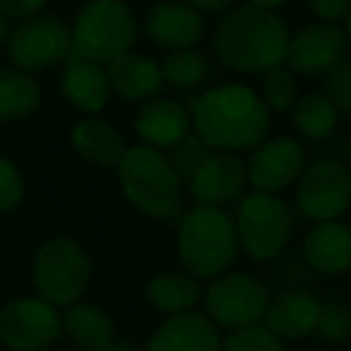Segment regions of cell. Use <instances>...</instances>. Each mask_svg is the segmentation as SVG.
<instances>
[{
	"label": "cell",
	"mask_w": 351,
	"mask_h": 351,
	"mask_svg": "<svg viewBox=\"0 0 351 351\" xmlns=\"http://www.w3.org/2000/svg\"><path fill=\"white\" fill-rule=\"evenodd\" d=\"M73 53V29L56 15L22 20L8 34V58L17 70L39 73L65 63Z\"/></svg>",
	"instance_id": "cell-9"
},
{
	"label": "cell",
	"mask_w": 351,
	"mask_h": 351,
	"mask_svg": "<svg viewBox=\"0 0 351 351\" xmlns=\"http://www.w3.org/2000/svg\"><path fill=\"white\" fill-rule=\"evenodd\" d=\"M41 87L32 73L17 68H0V121H22L41 106Z\"/></svg>",
	"instance_id": "cell-25"
},
{
	"label": "cell",
	"mask_w": 351,
	"mask_h": 351,
	"mask_svg": "<svg viewBox=\"0 0 351 351\" xmlns=\"http://www.w3.org/2000/svg\"><path fill=\"white\" fill-rule=\"evenodd\" d=\"M123 195L135 210L152 219H173L181 210V178L164 152L147 145L128 147L116 164Z\"/></svg>",
	"instance_id": "cell-4"
},
{
	"label": "cell",
	"mask_w": 351,
	"mask_h": 351,
	"mask_svg": "<svg viewBox=\"0 0 351 351\" xmlns=\"http://www.w3.org/2000/svg\"><path fill=\"white\" fill-rule=\"evenodd\" d=\"M205 34V17L183 0H161L145 17V36L161 51L195 49Z\"/></svg>",
	"instance_id": "cell-15"
},
{
	"label": "cell",
	"mask_w": 351,
	"mask_h": 351,
	"mask_svg": "<svg viewBox=\"0 0 351 351\" xmlns=\"http://www.w3.org/2000/svg\"><path fill=\"white\" fill-rule=\"evenodd\" d=\"M308 10L317 22L339 25L351 12V0H306Z\"/></svg>",
	"instance_id": "cell-34"
},
{
	"label": "cell",
	"mask_w": 351,
	"mask_h": 351,
	"mask_svg": "<svg viewBox=\"0 0 351 351\" xmlns=\"http://www.w3.org/2000/svg\"><path fill=\"white\" fill-rule=\"evenodd\" d=\"M301 253L317 274L337 277L351 272V226L341 219L315 221L303 236Z\"/></svg>",
	"instance_id": "cell-18"
},
{
	"label": "cell",
	"mask_w": 351,
	"mask_h": 351,
	"mask_svg": "<svg viewBox=\"0 0 351 351\" xmlns=\"http://www.w3.org/2000/svg\"><path fill=\"white\" fill-rule=\"evenodd\" d=\"M164 154H166V159H169V164L173 166L176 176L181 178V183H188V178L195 173L197 166L212 154V149L205 145V140H202L195 130H191L178 145L171 147Z\"/></svg>",
	"instance_id": "cell-30"
},
{
	"label": "cell",
	"mask_w": 351,
	"mask_h": 351,
	"mask_svg": "<svg viewBox=\"0 0 351 351\" xmlns=\"http://www.w3.org/2000/svg\"><path fill=\"white\" fill-rule=\"evenodd\" d=\"M313 335L322 344H341L351 337V308L341 301H325L320 303L317 322Z\"/></svg>",
	"instance_id": "cell-29"
},
{
	"label": "cell",
	"mask_w": 351,
	"mask_h": 351,
	"mask_svg": "<svg viewBox=\"0 0 351 351\" xmlns=\"http://www.w3.org/2000/svg\"><path fill=\"white\" fill-rule=\"evenodd\" d=\"M296 207L311 221L341 219L351 207V169L332 156L306 164L296 183Z\"/></svg>",
	"instance_id": "cell-10"
},
{
	"label": "cell",
	"mask_w": 351,
	"mask_h": 351,
	"mask_svg": "<svg viewBox=\"0 0 351 351\" xmlns=\"http://www.w3.org/2000/svg\"><path fill=\"white\" fill-rule=\"evenodd\" d=\"M106 75L113 94L130 104H145L154 97H161V89H164L159 60L137 51H128L113 58L106 65Z\"/></svg>",
	"instance_id": "cell-20"
},
{
	"label": "cell",
	"mask_w": 351,
	"mask_h": 351,
	"mask_svg": "<svg viewBox=\"0 0 351 351\" xmlns=\"http://www.w3.org/2000/svg\"><path fill=\"white\" fill-rule=\"evenodd\" d=\"M341 29H344L346 39H349V44H351V12H349V15H346V20H344V27H341Z\"/></svg>",
	"instance_id": "cell-40"
},
{
	"label": "cell",
	"mask_w": 351,
	"mask_h": 351,
	"mask_svg": "<svg viewBox=\"0 0 351 351\" xmlns=\"http://www.w3.org/2000/svg\"><path fill=\"white\" fill-rule=\"evenodd\" d=\"M306 169V149L296 137L279 135L267 137L263 145L250 152L245 161V173L253 191L258 193H279L296 186Z\"/></svg>",
	"instance_id": "cell-13"
},
{
	"label": "cell",
	"mask_w": 351,
	"mask_h": 351,
	"mask_svg": "<svg viewBox=\"0 0 351 351\" xmlns=\"http://www.w3.org/2000/svg\"><path fill=\"white\" fill-rule=\"evenodd\" d=\"M221 351H289L287 341H282L265 322L231 330L221 344Z\"/></svg>",
	"instance_id": "cell-31"
},
{
	"label": "cell",
	"mask_w": 351,
	"mask_h": 351,
	"mask_svg": "<svg viewBox=\"0 0 351 351\" xmlns=\"http://www.w3.org/2000/svg\"><path fill=\"white\" fill-rule=\"evenodd\" d=\"M70 29L73 53L108 65L113 58L132 51L140 22L125 0H87Z\"/></svg>",
	"instance_id": "cell-5"
},
{
	"label": "cell",
	"mask_w": 351,
	"mask_h": 351,
	"mask_svg": "<svg viewBox=\"0 0 351 351\" xmlns=\"http://www.w3.org/2000/svg\"><path fill=\"white\" fill-rule=\"evenodd\" d=\"M269 298L267 287L258 277L234 269L210 279L202 293L205 315L221 330H239L263 322Z\"/></svg>",
	"instance_id": "cell-8"
},
{
	"label": "cell",
	"mask_w": 351,
	"mask_h": 351,
	"mask_svg": "<svg viewBox=\"0 0 351 351\" xmlns=\"http://www.w3.org/2000/svg\"><path fill=\"white\" fill-rule=\"evenodd\" d=\"M291 32L277 10L236 5L217 22L212 46L221 65L241 75H265L287 60Z\"/></svg>",
	"instance_id": "cell-2"
},
{
	"label": "cell",
	"mask_w": 351,
	"mask_h": 351,
	"mask_svg": "<svg viewBox=\"0 0 351 351\" xmlns=\"http://www.w3.org/2000/svg\"><path fill=\"white\" fill-rule=\"evenodd\" d=\"M183 3H188L200 12H226L229 8H234L236 0H183Z\"/></svg>",
	"instance_id": "cell-36"
},
{
	"label": "cell",
	"mask_w": 351,
	"mask_h": 351,
	"mask_svg": "<svg viewBox=\"0 0 351 351\" xmlns=\"http://www.w3.org/2000/svg\"><path fill=\"white\" fill-rule=\"evenodd\" d=\"M205 289L200 287V279L193 277L186 269H164L149 277L145 287V296L149 306L159 315H178V313L195 311L202 301Z\"/></svg>",
	"instance_id": "cell-23"
},
{
	"label": "cell",
	"mask_w": 351,
	"mask_h": 351,
	"mask_svg": "<svg viewBox=\"0 0 351 351\" xmlns=\"http://www.w3.org/2000/svg\"><path fill=\"white\" fill-rule=\"evenodd\" d=\"M219 327L205 313L188 311L169 315L147 341L145 351H221Z\"/></svg>",
	"instance_id": "cell-17"
},
{
	"label": "cell",
	"mask_w": 351,
	"mask_h": 351,
	"mask_svg": "<svg viewBox=\"0 0 351 351\" xmlns=\"http://www.w3.org/2000/svg\"><path fill=\"white\" fill-rule=\"evenodd\" d=\"M248 5H255V8H263V10H279L289 3V0H243Z\"/></svg>",
	"instance_id": "cell-37"
},
{
	"label": "cell",
	"mask_w": 351,
	"mask_h": 351,
	"mask_svg": "<svg viewBox=\"0 0 351 351\" xmlns=\"http://www.w3.org/2000/svg\"><path fill=\"white\" fill-rule=\"evenodd\" d=\"M349 49L351 44L339 25L311 22L291 34L284 63L301 77H325L349 60Z\"/></svg>",
	"instance_id": "cell-12"
},
{
	"label": "cell",
	"mask_w": 351,
	"mask_h": 351,
	"mask_svg": "<svg viewBox=\"0 0 351 351\" xmlns=\"http://www.w3.org/2000/svg\"><path fill=\"white\" fill-rule=\"evenodd\" d=\"M32 282L46 303L68 308L84 296L92 282V260L84 245L70 236L51 239L36 250Z\"/></svg>",
	"instance_id": "cell-6"
},
{
	"label": "cell",
	"mask_w": 351,
	"mask_h": 351,
	"mask_svg": "<svg viewBox=\"0 0 351 351\" xmlns=\"http://www.w3.org/2000/svg\"><path fill=\"white\" fill-rule=\"evenodd\" d=\"M97 351H140L132 341H118V339H111L108 344H104L101 349Z\"/></svg>",
	"instance_id": "cell-38"
},
{
	"label": "cell",
	"mask_w": 351,
	"mask_h": 351,
	"mask_svg": "<svg viewBox=\"0 0 351 351\" xmlns=\"http://www.w3.org/2000/svg\"><path fill=\"white\" fill-rule=\"evenodd\" d=\"M63 335L60 313L39 296H25L0 308V341L10 351H46Z\"/></svg>",
	"instance_id": "cell-11"
},
{
	"label": "cell",
	"mask_w": 351,
	"mask_h": 351,
	"mask_svg": "<svg viewBox=\"0 0 351 351\" xmlns=\"http://www.w3.org/2000/svg\"><path fill=\"white\" fill-rule=\"evenodd\" d=\"M193 130L212 152H253L272 132V113L248 84L229 82L193 99Z\"/></svg>",
	"instance_id": "cell-1"
},
{
	"label": "cell",
	"mask_w": 351,
	"mask_h": 351,
	"mask_svg": "<svg viewBox=\"0 0 351 351\" xmlns=\"http://www.w3.org/2000/svg\"><path fill=\"white\" fill-rule=\"evenodd\" d=\"M298 75L289 70L287 65L272 68L263 75V84H260V97H263L265 106L269 113H289L293 104L298 101Z\"/></svg>",
	"instance_id": "cell-28"
},
{
	"label": "cell",
	"mask_w": 351,
	"mask_h": 351,
	"mask_svg": "<svg viewBox=\"0 0 351 351\" xmlns=\"http://www.w3.org/2000/svg\"><path fill=\"white\" fill-rule=\"evenodd\" d=\"M49 0H0V12L8 20H29L34 15H41Z\"/></svg>",
	"instance_id": "cell-35"
},
{
	"label": "cell",
	"mask_w": 351,
	"mask_h": 351,
	"mask_svg": "<svg viewBox=\"0 0 351 351\" xmlns=\"http://www.w3.org/2000/svg\"><path fill=\"white\" fill-rule=\"evenodd\" d=\"M132 130L142 145L152 149L169 152L193 130L191 108L176 99L154 97L140 106L132 121Z\"/></svg>",
	"instance_id": "cell-16"
},
{
	"label": "cell",
	"mask_w": 351,
	"mask_h": 351,
	"mask_svg": "<svg viewBox=\"0 0 351 351\" xmlns=\"http://www.w3.org/2000/svg\"><path fill=\"white\" fill-rule=\"evenodd\" d=\"M8 34H10V20H8L3 12H0V44H5Z\"/></svg>",
	"instance_id": "cell-39"
},
{
	"label": "cell",
	"mask_w": 351,
	"mask_h": 351,
	"mask_svg": "<svg viewBox=\"0 0 351 351\" xmlns=\"http://www.w3.org/2000/svg\"><path fill=\"white\" fill-rule=\"evenodd\" d=\"M186 186L197 205L226 207L243 197L248 186L245 161L231 152H212L188 178Z\"/></svg>",
	"instance_id": "cell-14"
},
{
	"label": "cell",
	"mask_w": 351,
	"mask_h": 351,
	"mask_svg": "<svg viewBox=\"0 0 351 351\" xmlns=\"http://www.w3.org/2000/svg\"><path fill=\"white\" fill-rule=\"evenodd\" d=\"M317 313H320V301L313 293L303 289H287L269 298L263 322L282 341H298L313 335Z\"/></svg>",
	"instance_id": "cell-21"
},
{
	"label": "cell",
	"mask_w": 351,
	"mask_h": 351,
	"mask_svg": "<svg viewBox=\"0 0 351 351\" xmlns=\"http://www.w3.org/2000/svg\"><path fill=\"white\" fill-rule=\"evenodd\" d=\"M60 92L77 111L97 116L108 106L113 97L106 65L70 53V58L63 63V73H60Z\"/></svg>",
	"instance_id": "cell-19"
},
{
	"label": "cell",
	"mask_w": 351,
	"mask_h": 351,
	"mask_svg": "<svg viewBox=\"0 0 351 351\" xmlns=\"http://www.w3.org/2000/svg\"><path fill=\"white\" fill-rule=\"evenodd\" d=\"M70 145L84 161L104 169H116L123 152L128 149L125 137L116 125L97 116L82 118L70 130Z\"/></svg>",
	"instance_id": "cell-22"
},
{
	"label": "cell",
	"mask_w": 351,
	"mask_h": 351,
	"mask_svg": "<svg viewBox=\"0 0 351 351\" xmlns=\"http://www.w3.org/2000/svg\"><path fill=\"white\" fill-rule=\"evenodd\" d=\"M234 219L241 250L255 263L277 260L291 241V207L272 193L253 191L250 195H243Z\"/></svg>",
	"instance_id": "cell-7"
},
{
	"label": "cell",
	"mask_w": 351,
	"mask_h": 351,
	"mask_svg": "<svg viewBox=\"0 0 351 351\" xmlns=\"http://www.w3.org/2000/svg\"><path fill=\"white\" fill-rule=\"evenodd\" d=\"M322 94L335 104L337 111L351 116V60H344L322 77Z\"/></svg>",
	"instance_id": "cell-33"
},
{
	"label": "cell",
	"mask_w": 351,
	"mask_h": 351,
	"mask_svg": "<svg viewBox=\"0 0 351 351\" xmlns=\"http://www.w3.org/2000/svg\"><path fill=\"white\" fill-rule=\"evenodd\" d=\"M176 250L181 267L200 282L229 272L241 250L236 219L224 207H191L178 219Z\"/></svg>",
	"instance_id": "cell-3"
},
{
	"label": "cell",
	"mask_w": 351,
	"mask_h": 351,
	"mask_svg": "<svg viewBox=\"0 0 351 351\" xmlns=\"http://www.w3.org/2000/svg\"><path fill=\"white\" fill-rule=\"evenodd\" d=\"M60 325H63V335L84 351L101 349L116 335L113 317L97 303L77 301L73 306L63 308Z\"/></svg>",
	"instance_id": "cell-24"
},
{
	"label": "cell",
	"mask_w": 351,
	"mask_h": 351,
	"mask_svg": "<svg viewBox=\"0 0 351 351\" xmlns=\"http://www.w3.org/2000/svg\"><path fill=\"white\" fill-rule=\"evenodd\" d=\"M159 65L161 75H164V84H169L176 92H193L205 82L207 73H210L207 58L195 49L169 51Z\"/></svg>",
	"instance_id": "cell-27"
},
{
	"label": "cell",
	"mask_w": 351,
	"mask_h": 351,
	"mask_svg": "<svg viewBox=\"0 0 351 351\" xmlns=\"http://www.w3.org/2000/svg\"><path fill=\"white\" fill-rule=\"evenodd\" d=\"M291 123L298 130V135L308 140H325L335 132L339 123V111L322 92H311L298 97L291 111Z\"/></svg>",
	"instance_id": "cell-26"
},
{
	"label": "cell",
	"mask_w": 351,
	"mask_h": 351,
	"mask_svg": "<svg viewBox=\"0 0 351 351\" xmlns=\"http://www.w3.org/2000/svg\"><path fill=\"white\" fill-rule=\"evenodd\" d=\"M346 159H349V164H351V137H349V142H346Z\"/></svg>",
	"instance_id": "cell-41"
},
{
	"label": "cell",
	"mask_w": 351,
	"mask_h": 351,
	"mask_svg": "<svg viewBox=\"0 0 351 351\" xmlns=\"http://www.w3.org/2000/svg\"><path fill=\"white\" fill-rule=\"evenodd\" d=\"M25 200V178L15 161L0 154V215L12 212Z\"/></svg>",
	"instance_id": "cell-32"
}]
</instances>
